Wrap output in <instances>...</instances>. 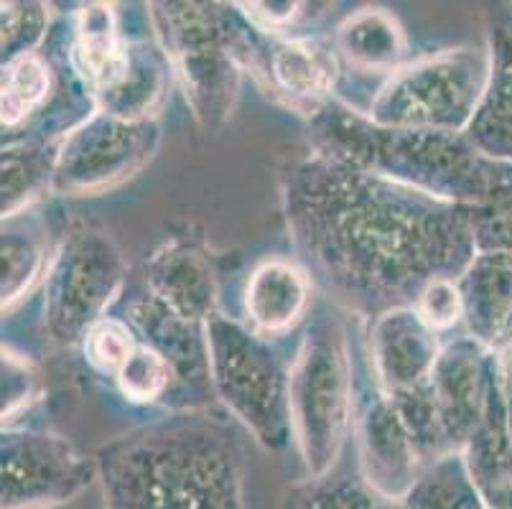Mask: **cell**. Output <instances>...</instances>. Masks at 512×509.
Masks as SVG:
<instances>
[{"mask_svg": "<svg viewBox=\"0 0 512 509\" xmlns=\"http://www.w3.org/2000/svg\"><path fill=\"white\" fill-rule=\"evenodd\" d=\"M158 146V120H123L95 112L64 135L54 191L64 196L105 194L148 166Z\"/></svg>", "mask_w": 512, "mask_h": 509, "instance_id": "9", "label": "cell"}, {"mask_svg": "<svg viewBox=\"0 0 512 509\" xmlns=\"http://www.w3.org/2000/svg\"><path fill=\"white\" fill-rule=\"evenodd\" d=\"M495 359H497V370H500L502 390H505L507 405H512V319L507 324V329L502 331L500 342L495 344Z\"/></svg>", "mask_w": 512, "mask_h": 509, "instance_id": "35", "label": "cell"}, {"mask_svg": "<svg viewBox=\"0 0 512 509\" xmlns=\"http://www.w3.org/2000/svg\"><path fill=\"white\" fill-rule=\"evenodd\" d=\"M248 74L268 100L311 120L332 102L342 77L334 41L314 34L258 36Z\"/></svg>", "mask_w": 512, "mask_h": 509, "instance_id": "11", "label": "cell"}, {"mask_svg": "<svg viewBox=\"0 0 512 509\" xmlns=\"http://www.w3.org/2000/svg\"><path fill=\"white\" fill-rule=\"evenodd\" d=\"M105 509H245V451L207 415L174 413L102 446Z\"/></svg>", "mask_w": 512, "mask_h": 509, "instance_id": "2", "label": "cell"}, {"mask_svg": "<svg viewBox=\"0 0 512 509\" xmlns=\"http://www.w3.org/2000/svg\"><path fill=\"white\" fill-rule=\"evenodd\" d=\"M334 49L347 67L362 74H383L385 79L408 64V34L395 13L367 6L349 13L334 31Z\"/></svg>", "mask_w": 512, "mask_h": 509, "instance_id": "21", "label": "cell"}, {"mask_svg": "<svg viewBox=\"0 0 512 509\" xmlns=\"http://www.w3.org/2000/svg\"><path fill=\"white\" fill-rule=\"evenodd\" d=\"M495 380V352L467 331L441 347L428 387L451 451H462L479 428Z\"/></svg>", "mask_w": 512, "mask_h": 509, "instance_id": "13", "label": "cell"}, {"mask_svg": "<svg viewBox=\"0 0 512 509\" xmlns=\"http://www.w3.org/2000/svg\"><path fill=\"white\" fill-rule=\"evenodd\" d=\"M156 36L184 90L186 105L204 130L232 118L242 74L253 62L258 31L235 3H151Z\"/></svg>", "mask_w": 512, "mask_h": 509, "instance_id": "4", "label": "cell"}, {"mask_svg": "<svg viewBox=\"0 0 512 509\" xmlns=\"http://www.w3.org/2000/svg\"><path fill=\"white\" fill-rule=\"evenodd\" d=\"M383 499L362 476H309L288 489L283 509H377Z\"/></svg>", "mask_w": 512, "mask_h": 509, "instance_id": "28", "label": "cell"}, {"mask_svg": "<svg viewBox=\"0 0 512 509\" xmlns=\"http://www.w3.org/2000/svg\"><path fill=\"white\" fill-rule=\"evenodd\" d=\"M311 151L436 196L484 207L512 194V163L492 161L464 133L383 128L342 97L309 120Z\"/></svg>", "mask_w": 512, "mask_h": 509, "instance_id": "3", "label": "cell"}, {"mask_svg": "<svg viewBox=\"0 0 512 509\" xmlns=\"http://www.w3.org/2000/svg\"><path fill=\"white\" fill-rule=\"evenodd\" d=\"M128 263L113 235L77 224L54 250L44 278L41 326L57 347H77L120 296Z\"/></svg>", "mask_w": 512, "mask_h": 509, "instance_id": "8", "label": "cell"}, {"mask_svg": "<svg viewBox=\"0 0 512 509\" xmlns=\"http://www.w3.org/2000/svg\"><path fill=\"white\" fill-rule=\"evenodd\" d=\"M0 51L3 64L39 51L49 31V6L36 0H8L0 6Z\"/></svg>", "mask_w": 512, "mask_h": 509, "instance_id": "30", "label": "cell"}, {"mask_svg": "<svg viewBox=\"0 0 512 509\" xmlns=\"http://www.w3.org/2000/svg\"><path fill=\"white\" fill-rule=\"evenodd\" d=\"M487 49L490 79L464 135L492 161L512 163V21H500L487 31Z\"/></svg>", "mask_w": 512, "mask_h": 509, "instance_id": "19", "label": "cell"}, {"mask_svg": "<svg viewBox=\"0 0 512 509\" xmlns=\"http://www.w3.org/2000/svg\"><path fill=\"white\" fill-rule=\"evenodd\" d=\"M416 314L434 334H449L464 324V301L459 283L454 278H441L428 283L413 303Z\"/></svg>", "mask_w": 512, "mask_h": 509, "instance_id": "32", "label": "cell"}, {"mask_svg": "<svg viewBox=\"0 0 512 509\" xmlns=\"http://www.w3.org/2000/svg\"><path fill=\"white\" fill-rule=\"evenodd\" d=\"M357 377L347 329L329 311H319L301 336L288 375L293 443L309 476H327L337 466L352 431Z\"/></svg>", "mask_w": 512, "mask_h": 509, "instance_id": "5", "label": "cell"}, {"mask_svg": "<svg viewBox=\"0 0 512 509\" xmlns=\"http://www.w3.org/2000/svg\"><path fill=\"white\" fill-rule=\"evenodd\" d=\"M138 344H141V336L128 324L125 316H105L87 331L79 347L97 375L115 380V375L123 370V364L133 357Z\"/></svg>", "mask_w": 512, "mask_h": 509, "instance_id": "29", "label": "cell"}, {"mask_svg": "<svg viewBox=\"0 0 512 509\" xmlns=\"http://www.w3.org/2000/svg\"><path fill=\"white\" fill-rule=\"evenodd\" d=\"M464 459H467L469 471H472L474 482L482 489L487 504L512 484V436H510V405H507L505 390H502L500 370L497 380L492 385L487 410L469 438L467 446L462 448Z\"/></svg>", "mask_w": 512, "mask_h": 509, "instance_id": "25", "label": "cell"}, {"mask_svg": "<svg viewBox=\"0 0 512 509\" xmlns=\"http://www.w3.org/2000/svg\"><path fill=\"white\" fill-rule=\"evenodd\" d=\"M39 372L23 354L3 344V428H11L13 420L39 398Z\"/></svg>", "mask_w": 512, "mask_h": 509, "instance_id": "31", "label": "cell"}, {"mask_svg": "<svg viewBox=\"0 0 512 509\" xmlns=\"http://www.w3.org/2000/svg\"><path fill=\"white\" fill-rule=\"evenodd\" d=\"M125 319L138 331L141 342L158 349L171 362L179 377L176 398H189V405H194L192 398H209V392L214 390L204 324L174 314L148 291L130 298L125 306Z\"/></svg>", "mask_w": 512, "mask_h": 509, "instance_id": "17", "label": "cell"}, {"mask_svg": "<svg viewBox=\"0 0 512 509\" xmlns=\"http://www.w3.org/2000/svg\"><path fill=\"white\" fill-rule=\"evenodd\" d=\"M456 283L464 301V329L495 349L512 319V252H477Z\"/></svg>", "mask_w": 512, "mask_h": 509, "instance_id": "20", "label": "cell"}, {"mask_svg": "<svg viewBox=\"0 0 512 509\" xmlns=\"http://www.w3.org/2000/svg\"><path fill=\"white\" fill-rule=\"evenodd\" d=\"M403 504L406 509H490L462 451L428 464Z\"/></svg>", "mask_w": 512, "mask_h": 509, "instance_id": "26", "label": "cell"}, {"mask_svg": "<svg viewBox=\"0 0 512 509\" xmlns=\"http://www.w3.org/2000/svg\"><path fill=\"white\" fill-rule=\"evenodd\" d=\"M146 288L156 301L189 321H204L220 311V273L214 258L189 237H174L148 255Z\"/></svg>", "mask_w": 512, "mask_h": 509, "instance_id": "16", "label": "cell"}, {"mask_svg": "<svg viewBox=\"0 0 512 509\" xmlns=\"http://www.w3.org/2000/svg\"><path fill=\"white\" fill-rule=\"evenodd\" d=\"M62 51L74 77L97 102L115 90L130 62V34L115 3H87L72 13Z\"/></svg>", "mask_w": 512, "mask_h": 509, "instance_id": "15", "label": "cell"}, {"mask_svg": "<svg viewBox=\"0 0 512 509\" xmlns=\"http://www.w3.org/2000/svg\"><path fill=\"white\" fill-rule=\"evenodd\" d=\"M510 436H512V405H510Z\"/></svg>", "mask_w": 512, "mask_h": 509, "instance_id": "38", "label": "cell"}, {"mask_svg": "<svg viewBox=\"0 0 512 509\" xmlns=\"http://www.w3.org/2000/svg\"><path fill=\"white\" fill-rule=\"evenodd\" d=\"M174 79V67L158 36L130 34L128 69L118 87L97 102V112L123 120H156Z\"/></svg>", "mask_w": 512, "mask_h": 509, "instance_id": "22", "label": "cell"}, {"mask_svg": "<svg viewBox=\"0 0 512 509\" xmlns=\"http://www.w3.org/2000/svg\"><path fill=\"white\" fill-rule=\"evenodd\" d=\"M281 204L314 286L367 321L413 306L434 280H459L477 255L474 207L314 151L281 168Z\"/></svg>", "mask_w": 512, "mask_h": 509, "instance_id": "1", "label": "cell"}, {"mask_svg": "<svg viewBox=\"0 0 512 509\" xmlns=\"http://www.w3.org/2000/svg\"><path fill=\"white\" fill-rule=\"evenodd\" d=\"M51 258L54 252L49 247L44 219L31 214V209L18 217L3 219V311H11L34 291L41 278H46Z\"/></svg>", "mask_w": 512, "mask_h": 509, "instance_id": "24", "label": "cell"}, {"mask_svg": "<svg viewBox=\"0 0 512 509\" xmlns=\"http://www.w3.org/2000/svg\"><path fill=\"white\" fill-rule=\"evenodd\" d=\"M115 387L130 405H158L176 398L179 377L164 354L141 342L115 375Z\"/></svg>", "mask_w": 512, "mask_h": 509, "instance_id": "27", "label": "cell"}, {"mask_svg": "<svg viewBox=\"0 0 512 509\" xmlns=\"http://www.w3.org/2000/svg\"><path fill=\"white\" fill-rule=\"evenodd\" d=\"M62 140L41 138V135H18L3 140V158H0L3 219L29 212L39 199H44L46 191H54Z\"/></svg>", "mask_w": 512, "mask_h": 509, "instance_id": "23", "label": "cell"}, {"mask_svg": "<svg viewBox=\"0 0 512 509\" xmlns=\"http://www.w3.org/2000/svg\"><path fill=\"white\" fill-rule=\"evenodd\" d=\"M441 347L413 306L390 308L370 321L367 357L377 385L388 395L416 390L431 380Z\"/></svg>", "mask_w": 512, "mask_h": 509, "instance_id": "14", "label": "cell"}, {"mask_svg": "<svg viewBox=\"0 0 512 509\" xmlns=\"http://www.w3.org/2000/svg\"><path fill=\"white\" fill-rule=\"evenodd\" d=\"M487 79V41L431 51L383 79L365 112L383 128L467 133Z\"/></svg>", "mask_w": 512, "mask_h": 509, "instance_id": "7", "label": "cell"}, {"mask_svg": "<svg viewBox=\"0 0 512 509\" xmlns=\"http://www.w3.org/2000/svg\"><path fill=\"white\" fill-rule=\"evenodd\" d=\"M314 280L299 260L265 258L250 270L242 288V316L255 334L281 339L311 311Z\"/></svg>", "mask_w": 512, "mask_h": 509, "instance_id": "18", "label": "cell"}, {"mask_svg": "<svg viewBox=\"0 0 512 509\" xmlns=\"http://www.w3.org/2000/svg\"><path fill=\"white\" fill-rule=\"evenodd\" d=\"M490 509H512V484H507V487L492 499Z\"/></svg>", "mask_w": 512, "mask_h": 509, "instance_id": "36", "label": "cell"}, {"mask_svg": "<svg viewBox=\"0 0 512 509\" xmlns=\"http://www.w3.org/2000/svg\"><path fill=\"white\" fill-rule=\"evenodd\" d=\"M352 436L367 487L383 502H403L426 466L393 398L377 385L375 377L357 392Z\"/></svg>", "mask_w": 512, "mask_h": 509, "instance_id": "12", "label": "cell"}, {"mask_svg": "<svg viewBox=\"0 0 512 509\" xmlns=\"http://www.w3.org/2000/svg\"><path fill=\"white\" fill-rule=\"evenodd\" d=\"M97 466L67 438L31 428H3L0 509H51L85 492Z\"/></svg>", "mask_w": 512, "mask_h": 509, "instance_id": "10", "label": "cell"}, {"mask_svg": "<svg viewBox=\"0 0 512 509\" xmlns=\"http://www.w3.org/2000/svg\"><path fill=\"white\" fill-rule=\"evenodd\" d=\"M377 509H406V504L403 502H380L377 504Z\"/></svg>", "mask_w": 512, "mask_h": 509, "instance_id": "37", "label": "cell"}, {"mask_svg": "<svg viewBox=\"0 0 512 509\" xmlns=\"http://www.w3.org/2000/svg\"><path fill=\"white\" fill-rule=\"evenodd\" d=\"M474 247L477 252H512V194L474 207Z\"/></svg>", "mask_w": 512, "mask_h": 509, "instance_id": "34", "label": "cell"}, {"mask_svg": "<svg viewBox=\"0 0 512 509\" xmlns=\"http://www.w3.org/2000/svg\"><path fill=\"white\" fill-rule=\"evenodd\" d=\"M240 16L263 36H293V28L299 26L311 8V3L299 0H263V3H235Z\"/></svg>", "mask_w": 512, "mask_h": 509, "instance_id": "33", "label": "cell"}, {"mask_svg": "<svg viewBox=\"0 0 512 509\" xmlns=\"http://www.w3.org/2000/svg\"><path fill=\"white\" fill-rule=\"evenodd\" d=\"M204 331L214 395L258 446L283 451L293 441L291 364L283 362L271 339L220 311L204 321Z\"/></svg>", "mask_w": 512, "mask_h": 509, "instance_id": "6", "label": "cell"}]
</instances>
